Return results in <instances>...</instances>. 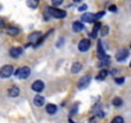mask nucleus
<instances>
[{"label":"nucleus","mask_w":131,"mask_h":123,"mask_svg":"<svg viewBox=\"0 0 131 123\" xmlns=\"http://www.w3.org/2000/svg\"><path fill=\"white\" fill-rule=\"evenodd\" d=\"M45 13L49 14V17H54V18H58V19H62L67 16L66 10H62L59 8H53V7H48L45 9Z\"/></svg>","instance_id":"f257e3e1"},{"label":"nucleus","mask_w":131,"mask_h":123,"mask_svg":"<svg viewBox=\"0 0 131 123\" xmlns=\"http://www.w3.org/2000/svg\"><path fill=\"white\" fill-rule=\"evenodd\" d=\"M31 75V69L28 67H21L17 71H14V76L19 80H26Z\"/></svg>","instance_id":"f03ea898"},{"label":"nucleus","mask_w":131,"mask_h":123,"mask_svg":"<svg viewBox=\"0 0 131 123\" xmlns=\"http://www.w3.org/2000/svg\"><path fill=\"white\" fill-rule=\"evenodd\" d=\"M12 75H14L13 66L7 64V66H3L2 68H0V77H2V78H9Z\"/></svg>","instance_id":"7ed1b4c3"},{"label":"nucleus","mask_w":131,"mask_h":123,"mask_svg":"<svg viewBox=\"0 0 131 123\" xmlns=\"http://www.w3.org/2000/svg\"><path fill=\"white\" fill-rule=\"evenodd\" d=\"M41 32L40 31H35V32H32V33H30L28 35V45H34V46H36V44L39 42V40L41 39ZM27 45V46H28Z\"/></svg>","instance_id":"20e7f679"},{"label":"nucleus","mask_w":131,"mask_h":123,"mask_svg":"<svg viewBox=\"0 0 131 123\" xmlns=\"http://www.w3.org/2000/svg\"><path fill=\"white\" fill-rule=\"evenodd\" d=\"M90 81H91V76H89V75H85V76H82V77L80 78L77 87H79L80 90H82V89H86V87L90 85Z\"/></svg>","instance_id":"39448f33"},{"label":"nucleus","mask_w":131,"mask_h":123,"mask_svg":"<svg viewBox=\"0 0 131 123\" xmlns=\"http://www.w3.org/2000/svg\"><path fill=\"white\" fill-rule=\"evenodd\" d=\"M90 46H91V41L88 40V39H82V40L79 42V51L85 53V51H88V50L90 49Z\"/></svg>","instance_id":"423d86ee"},{"label":"nucleus","mask_w":131,"mask_h":123,"mask_svg":"<svg viewBox=\"0 0 131 123\" xmlns=\"http://www.w3.org/2000/svg\"><path fill=\"white\" fill-rule=\"evenodd\" d=\"M81 21L86 22V23H95L98 21V18H96V14H94V13H85V14H82Z\"/></svg>","instance_id":"0eeeda50"},{"label":"nucleus","mask_w":131,"mask_h":123,"mask_svg":"<svg viewBox=\"0 0 131 123\" xmlns=\"http://www.w3.org/2000/svg\"><path fill=\"white\" fill-rule=\"evenodd\" d=\"M44 87H45V83H44L41 80H36V81H34L32 85H31V89H32L35 92H41V91L44 90Z\"/></svg>","instance_id":"6e6552de"},{"label":"nucleus","mask_w":131,"mask_h":123,"mask_svg":"<svg viewBox=\"0 0 131 123\" xmlns=\"http://www.w3.org/2000/svg\"><path fill=\"white\" fill-rule=\"evenodd\" d=\"M127 56H128V50L122 49V50H119V51L116 54V60L118 61V63H122V61H125V60L127 59Z\"/></svg>","instance_id":"1a4fd4ad"},{"label":"nucleus","mask_w":131,"mask_h":123,"mask_svg":"<svg viewBox=\"0 0 131 123\" xmlns=\"http://www.w3.org/2000/svg\"><path fill=\"white\" fill-rule=\"evenodd\" d=\"M22 53H23V49L22 47H12L10 51H9V54H10L12 58H18V56L22 55Z\"/></svg>","instance_id":"9d476101"},{"label":"nucleus","mask_w":131,"mask_h":123,"mask_svg":"<svg viewBox=\"0 0 131 123\" xmlns=\"http://www.w3.org/2000/svg\"><path fill=\"white\" fill-rule=\"evenodd\" d=\"M19 92H21V90H19L18 86H12V87L8 90V95H9L10 97H16V96H18Z\"/></svg>","instance_id":"9b49d317"},{"label":"nucleus","mask_w":131,"mask_h":123,"mask_svg":"<svg viewBox=\"0 0 131 123\" xmlns=\"http://www.w3.org/2000/svg\"><path fill=\"white\" fill-rule=\"evenodd\" d=\"M72 30H73V32H82V31H84V24H82V22H80V21L73 22Z\"/></svg>","instance_id":"f8f14e48"},{"label":"nucleus","mask_w":131,"mask_h":123,"mask_svg":"<svg viewBox=\"0 0 131 123\" xmlns=\"http://www.w3.org/2000/svg\"><path fill=\"white\" fill-rule=\"evenodd\" d=\"M34 104H35L36 106H42V105L45 104V99H44L41 95H36V96L34 97Z\"/></svg>","instance_id":"ddd939ff"},{"label":"nucleus","mask_w":131,"mask_h":123,"mask_svg":"<svg viewBox=\"0 0 131 123\" xmlns=\"http://www.w3.org/2000/svg\"><path fill=\"white\" fill-rule=\"evenodd\" d=\"M82 69V64L80 63V61H75V63L72 64V67H71V72L75 75V73H79L80 71Z\"/></svg>","instance_id":"4468645a"},{"label":"nucleus","mask_w":131,"mask_h":123,"mask_svg":"<svg viewBox=\"0 0 131 123\" xmlns=\"http://www.w3.org/2000/svg\"><path fill=\"white\" fill-rule=\"evenodd\" d=\"M108 75H109V72H108L107 69H102V71L98 73V76H96V81H104Z\"/></svg>","instance_id":"2eb2a0df"},{"label":"nucleus","mask_w":131,"mask_h":123,"mask_svg":"<svg viewBox=\"0 0 131 123\" xmlns=\"http://www.w3.org/2000/svg\"><path fill=\"white\" fill-rule=\"evenodd\" d=\"M57 110H58L57 105H54V104H48V105H46V113H48V114L54 115V114L57 113Z\"/></svg>","instance_id":"dca6fc26"},{"label":"nucleus","mask_w":131,"mask_h":123,"mask_svg":"<svg viewBox=\"0 0 131 123\" xmlns=\"http://www.w3.org/2000/svg\"><path fill=\"white\" fill-rule=\"evenodd\" d=\"M7 33L10 36H18L19 35V30L17 27H8L7 28Z\"/></svg>","instance_id":"f3484780"},{"label":"nucleus","mask_w":131,"mask_h":123,"mask_svg":"<svg viewBox=\"0 0 131 123\" xmlns=\"http://www.w3.org/2000/svg\"><path fill=\"white\" fill-rule=\"evenodd\" d=\"M109 64H111V56L105 55L104 58L100 59V63H99L100 67H105V66H109Z\"/></svg>","instance_id":"a211bd4d"},{"label":"nucleus","mask_w":131,"mask_h":123,"mask_svg":"<svg viewBox=\"0 0 131 123\" xmlns=\"http://www.w3.org/2000/svg\"><path fill=\"white\" fill-rule=\"evenodd\" d=\"M39 3L40 0H27V7L31 9H36L39 7Z\"/></svg>","instance_id":"6ab92c4d"},{"label":"nucleus","mask_w":131,"mask_h":123,"mask_svg":"<svg viewBox=\"0 0 131 123\" xmlns=\"http://www.w3.org/2000/svg\"><path fill=\"white\" fill-rule=\"evenodd\" d=\"M98 56L102 59L105 56V53H104V49H103V45H102V41L98 42Z\"/></svg>","instance_id":"aec40b11"},{"label":"nucleus","mask_w":131,"mask_h":123,"mask_svg":"<svg viewBox=\"0 0 131 123\" xmlns=\"http://www.w3.org/2000/svg\"><path fill=\"white\" fill-rule=\"evenodd\" d=\"M122 99L121 97H113V100H112V104L114 105V106H121L122 105Z\"/></svg>","instance_id":"412c9836"},{"label":"nucleus","mask_w":131,"mask_h":123,"mask_svg":"<svg viewBox=\"0 0 131 123\" xmlns=\"http://www.w3.org/2000/svg\"><path fill=\"white\" fill-rule=\"evenodd\" d=\"M111 123H125V119H123L121 115H117V117H114V118L111 120Z\"/></svg>","instance_id":"4be33fe9"},{"label":"nucleus","mask_w":131,"mask_h":123,"mask_svg":"<svg viewBox=\"0 0 131 123\" xmlns=\"http://www.w3.org/2000/svg\"><path fill=\"white\" fill-rule=\"evenodd\" d=\"M77 108H79V103H76V104L72 106V109H71V112H70V118H72V117L77 113Z\"/></svg>","instance_id":"5701e85b"},{"label":"nucleus","mask_w":131,"mask_h":123,"mask_svg":"<svg viewBox=\"0 0 131 123\" xmlns=\"http://www.w3.org/2000/svg\"><path fill=\"white\" fill-rule=\"evenodd\" d=\"M63 2H64V0H51V4H53V7L59 8V5H62Z\"/></svg>","instance_id":"b1692460"},{"label":"nucleus","mask_w":131,"mask_h":123,"mask_svg":"<svg viewBox=\"0 0 131 123\" xmlns=\"http://www.w3.org/2000/svg\"><path fill=\"white\" fill-rule=\"evenodd\" d=\"M108 30H109L108 26H103V27H102V32H100L102 36H107V35H108Z\"/></svg>","instance_id":"393cba45"},{"label":"nucleus","mask_w":131,"mask_h":123,"mask_svg":"<svg viewBox=\"0 0 131 123\" xmlns=\"http://www.w3.org/2000/svg\"><path fill=\"white\" fill-rule=\"evenodd\" d=\"M114 81H116V83H117V85H123V83H125V77H119V78H116Z\"/></svg>","instance_id":"a878e982"},{"label":"nucleus","mask_w":131,"mask_h":123,"mask_svg":"<svg viewBox=\"0 0 131 123\" xmlns=\"http://www.w3.org/2000/svg\"><path fill=\"white\" fill-rule=\"evenodd\" d=\"M108 9H109V12H112V13H116V12H117V7H116V5H109Z\"/></svg>","instance_id":"bb28decb"},{"label":"nucleus","mask_w":131,"mask_h":123,"mask_svg":"<svg viewBox=\"0 0 131 123\" xmlns=\"http://www.w3.org/2000/svg\"><path fill=\"white\" fill-rule=\"evenodd\" d=\"M86 9H88V5H85V4H84V5H81V7L79 8V10H80V12H84V10H86Z\"/></svg>","instance_id":"cd10ccee"},{"label":"nucleus","mask_w":131,"mask_h":123,"mask_svg":"<svg viewBox=\"0 0 131 123\" xmlns=\"http://www.w3.org/2000/svg\"><path fill=\"white\" fill-rule=\"evenodd\" d=\"M103 16H104V12H100V13H96V18H98V21H99V19H100V18H102Z\"/></svg>","instance_id":"c85d7f7f"},{"label":"nucleus","mask_w":131,"mask_h":123,"mask_svg":"<svg viewBox=\"0 0 131 123\" xmlns=\"http://www.w3.org/2000/svg\"><path fill=\"white\" fill-rule=\"evenodd\" d=\"M117 72H118L117 69H112L109 73H111V76H116V75H117Z\"/></svg>","instance_id":"c756f323"},{"label":"nucleus","mask_w":131,"mask_h":123,"mask_svg":"<svg viewBox=\"0 0 131 123\" xmlns=\"http://www.w3.org/2000/svg\"><path fill=\"white\" fill-rule=\"evenodd\" d=\"M4 24H5L4 19H3V18H0V27H4Z\"/></svg>","instance_id":"7c9ffc66"},{"label":"nucleus","mask_w":131,"mask_h":123,"mask_svg":"<svg viewBox=\"0 0 131 123\" xmlns=\"http://www.w3.org/2000/svg\"><path fill=\"white\" fill-rule=\"evenodd\" d=\"M73 2H75V3H80V2H81V0H73Z\"/></svg>","instance_id":"2f4dec72"},{"label":"nucleus","mask_w":131,"mask_h":123,"mask_svg":"<svg viewBox=\"0 0 131 123\" xmlns=\"http://www.w3.org/2000/svg\"><path fill=\"white\" fill-rule=\"evenodd\" d=\"M130 68H131V61H130Z\"/></svg>","instance_id":"473e14b6"},{"label":"nucleus","mask_w":131,"mask_h":123,"mask_svg":"<svg viewBox=\"0 0 131 123\" xmlns=\"http://www.w3.org/2000/svg\"><path fill=\"white\" fill-rule=\"evenodd\" d=\"M130 49H131V44H130Z\"/></svg>","instance_id":"72a5a7b5"}]
</instances>
